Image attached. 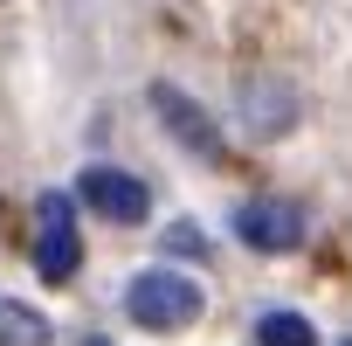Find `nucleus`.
I'll return each mask as SVG.
<instances>
[{
    "label": "nucleus",
    "mask_w": 352,
    "mask_h": 346,
    "mask_svg": "<svg viewBox=\"0 0 352 346\" xmlns=\"http://www.w3.org/2000/svg\"><path fill=\"white\" fill-rule=\"evenodd\" d=\"M345 346H352V339H345Z\"/></svg>",
    "instance_id": "9d476101"
},
{
    "label": "nucleus",
    "mask_w": 352,
    "mask_h": 346,
    "mask_svg": "<svg viewBox=\"0 0 352 346\" xmlns=\"http://www.w3.org/2000/svg\"><path fill=\"white\" fill-rule=\"evenodd\" d=\"M235 236L249 250H297L304 243V208L297 201H242L235 208Z\"/></svg>",
    "instance_id": "7ed1b4c3"
},
{
    "label": "nucleus",
    "mask_w": 352,
    "mask_h": 346,
    "mask_svg": "<svg viewBox=\"0 0 352 346\" xmlns=\"http://www.w3.org/2000/svg\"><path fill=\"white\" fill-rule=\"evenodd\" d=\"M152 104H159V118H166L173 132H180V145H194L201 159H221V139H214V125H208V111H201V104H187L173 83H159V90H152Z\"/></svg>",
    "instance_id": "39448f33"
},
{
    "label": "nucleus",
    "mask_w": 352,
    "mask_h": 346,
    "mask_svg": "<svg viewBox=\"0 0 352 346\" xmlns=\"http://www.w3.org/2000/svg\"><path fill=\"white\" fill-rule=\"evenodd\" d=\"M76 194H83V208H97L104 222H138V215L152 208L145 181H131V173H118V166H90L83 181H76Z\"/></svg>",
    "instance_id": "20e7f679"
},
{
    "label": "nucleus",
    "mask_w": 352,
    "mask_h": 346,
    "mask_svg": "<svg viewBox=\"0 0 352 346\" xmlns=\"http://www.w3.org/2000/svg\"><path fill=\"white\" fill-rule=\"evenodd\" d=\"M90 346H104V339H90Z\"/></svg>",
    "instance_id": "1a4fd4ad"
},
{
    "label": "nucleus",
    "mask_w": 352,
    "mask_h": 346,
    "mask_svg": "<svg viewBox=\"0 0 352 346\" xmlns=\"http://www.w3.org/2000/svg\"><path fill=\"white\" fill-rule=\"evenodd\" d=\"M76 256H83V243H76V208H69V194H42V201H35V270H42L49 284H69V277H76Z\"/></svg>",
    "instance_id": "f03ea898"
},
{
    "label": "nucleus",
    "mask_w": 352,
    "mask_h": 346,
    "mask_svg": "<svg viewBox=\"0 0 352 346\" xmlns=\"http://www.w3.org/2000/svg\"><path fill=\"white\" fill-rule=\"evenodd\" d=\"M256 339H263V346H311V318H297V312H270V318L256 325Z\"/></svg>",
    "instance_id": "0eeeda50"
},
{
    "label": "nucleus",
    "mask_w": 352,
    "mask_h": 346,
    "mask_svg": "<svg viewBox=\"0 0 352 346\" xmlns=\"http://www.w3.org/2000/svg\"><path fill=\"white\" fill-rule=\"evenodd\" d=\"M0 346H56V332H49V318L35 305L0 298Z\"/></svg>",
    "instance_id": "423d86ee"
},
{
    "label": "nucleus",
    "mask_w": 352,
    "mask_h": 346,
    "mask_svg": "<svg viewBox=\"0 0 352 346\" xmlns=\"http://www.w3.org/2000/svg\"><path fill=\"white\" fill-rule=\"evenodd\" d=\"M166 250H173V256H208V236H201L194 222H173V229H166Z\"/></svg>",
    "instance_id": "6e6552de"
},
{
    "label": "nucleus",
    "mask_w": 352,
    "mask_h": 346,
    "mask_svg": "<svg viewBox=\"0 0 352 346\" xmlns=\"http://www.w3.org/2000/svg\"><path fill=\"white\" fill-rule=\"evenodd\" d=\"M124 312L145 325V332H180L201 318V284L180 277V270H138L124 284Z\"/></svg>",
    "instance_id": "f257e3e1"
}]
</instances>
